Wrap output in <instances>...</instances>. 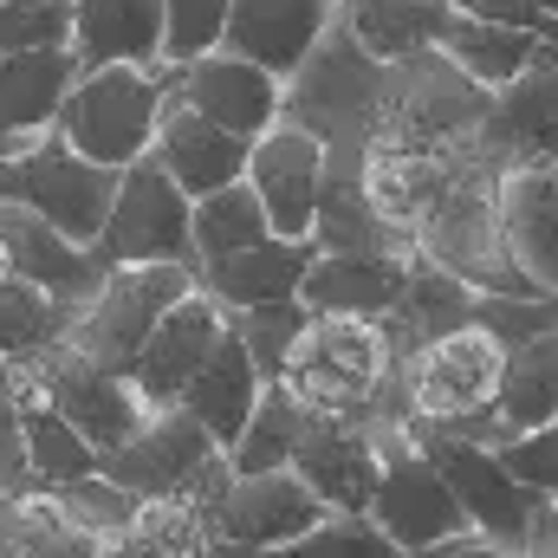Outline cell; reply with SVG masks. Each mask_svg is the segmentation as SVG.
<instances>
[{"label":"cell","mask_w":558,"mask_h":558,"mask_svg":"<svg viewBox=\"0 0 558 558\" xmlns=\"http://www.w3.org/2000/svg\"><path fill=\"white\" fill-rule=\"evenodd\" d=\"M111 195H118V175L72 156L59 143V131H39V137H20L0 149V208L39 215L72 247H98Z\"/></svg>","instance_id":"4"},{"label":"cell","mask_w":558,"mask_h":558,"mask_svg":"<svg viewBox=\"0 0 558 558\" xmlns=\"http://www.w3.org/2000/svg\"><path fill=\"white\" fill-rule=\"evenodd\" d=\"M26 494H39V487H33V468H26L20 403H13L7 384H0V500H26Z\"/></svg>","instance_id":"45"},{"label":"cell","mask_w":558,"mask_h":558,"mask_svg":"<svg viewBox=\"0 0 558 558\" xmlns=\"http://www.w3.org/2000/svg\"><path fill=\"white\" fill-rule=\"evenodd\" d=\"M228 0H162V65H195L221 52Z\"/></svg>","instance_id":"41"},{"label":"cell","mask_w":558,"mask_h":558,"mask_svg":"<svg viewBox=\"0 0 558 558\" xmlns=\"http://www.w3.org/2000/svg\"><path fill=\"white\" fill-rule=\"evenodd\" d=\"M539 13H553V20H558V0H539Z\"/></svg>","instance_id":"50"},{"label":"cell","mask_w":558,"mask_h":558,"mask_svg":"<svg viewBox=\"0 0 558 558\" xmlns=\"http://www.w3.org/2000/svg\"><path fill=\"white\" fill-rule=\"evenodd\" d=\"M474 299H481V292H468L461 279H448V274H435V267H422V260H410V286H403V299H397V312H390L384 325L397 331L403 351H416V344L441 338V331L474 325Z\"/></svg>","instance_id":"32"},{"label":"cell","mask_w":558,"mask_h":558,"mask_svg":"<svg viewBox=\"0 0 558 558\" xmlns=\"http://www.w3.org/2000/svg\"><path fill=\"white\" fill-rule=\"evenodd\" d=\"M410 286V260H338L318 254L299 286V305L312 318H390Z\"/></svg>","instance_id":"27"},{"label":"cell","mask_w":558,"mask_h":558,"mask_svg":"<svg viewBox=\"0 0 558 558\" xmlns=\"http://www.w3.org/2000/svg\"><path fill=\"white\" fill-rule=\"evenodd\" d=\"M260 208H267V228L279 241H312V208H318V182H325V149L312 131L286 124L247 143V175H241Z\"/></svg>","instance_id":"16"},{"label":"cell","mask_w":558,"mask_h":558,"mask_svg":"<svg viewBox=\"0 0 558 558\" xmlns=\"http://www.w3.org/2000/svg\"><path fill=\"white\" fill-rule=\"evenodd\" d=\"M331 20H338V0H228L221 52L260 65L267 78L286 85L305 65V52L325 39Z\"/></svg>","instance_id":"17"},{"label":"cell","mask_w":558,"mask_h":558,"mask_svg":"<svg viewBox=\"0 0 558 558\" xmlns=\"http://www.w3.org/2000/svg\"><path fill=\"white\" fill-rule=\"evenodd\" d=\"M312 254H338V260H416V254H410V241L371 215V202L357 195V182H351V175H325V182H318V208H312Z\"/></svg>","instance_id":"29"},{"label":"cell","mask_w":558,"mask_h":558,"mask_svg":"<svg viewBox=\"0 0 558 558\" xmlns=\"http://www.w3.org/2000/svg\"><path fill=\"white\" fill-rule=\"evenodd\" d=\"M422 558H520V553H507V546H494L481 533H461V539H448V546H435V553H422Z\"/></svg>","instance_id":"47"},{"label":"cell","mask_w":558,"mask_h":558,"mask_svg":"<svg viewBox=\"0 0 558 558\" xmlns=\"http://www.w3.org/2000/svg\"><path fill=\"white\" fill-rule=\"evenodd\" d=\"M299 428H305L299 403H292L279 384H267L260 403H254V416H247V428H241V441L228 448V468H234V474H274V468H286Z\"/></svg>","instance_id":"35"},{"label":"cell","mask_w":558,"mask_h":558,"mask_svg":"<svg viewBox=\"0 0 558 558\" xmlns=\"http://www.w3.org/2000/svg\"><path fill=\"white\" fill-rule=\"evenodd\" d=\"M520 558H558V507H539V513H533Z\"/></svg>","instance_id":"46"},{"label":"cell","mask_w":558,"mask_h":558,"mask_svg":"<svg viewBox=\"0 0 558 558\" xmlns=\"http://www.w3.org/2000/svg\"><path fill=\"white\" fill-rule=\"evenodd\" d=\"M494 461L507 468L513 487H526L539 507H558V422L533 428V435H513L494 448Z\"/></svg>","instance_id":"42"},{"label":"cell","mask_w":558,"mask_h":558,"mask_svg":"<svg viewBox=\"0 0 558 558\" xmlns=\"http://www.w3.org/2000/svg\"><path fill=\"white\" fill-rule=\"evenodd\" d=\"M221 448L202 435V422H189L182 410H149L137 435L111 454H98V474L111 487H124L131 500H175Z\"/></svg>","instance_id":"15"},{"label":"cell","mask_w":558,"mask_h":558,"mask_svg":"<svg viewBox=\"0 0 558 558\" xmlns=\"http://www.w3.org/2000/svg\"><path fill=\"white\" fill-rule=\"evenodd\" d=\"M312 241H260V247H241V254H228V260H208V267H195V292L221 312V318H234V312H254V305H279V299H299V286L312 274Z\"/></svg>","instance_id":"22"},{"label":"cell","mask_w":558,"mask_h":558,"mask_svg":"<svg viewBox=\"0 0 558 558\" xmlns=\"http://www.w3.org/2000/svg\"><path fill=\"white\" fill-rule=\"evenodd\" d=\"M105 267H189L195 274V234H189V195L156 169V156H137L118 175L105 234L92 247Z\"/></svg>","instance_id":"10"},{"label":"cell","mask_w":558,"mask_h":558,"mask_svg":"<svg viewBox=\"0 0 558 558\" xmlns=\"http://www.w3.org/2000/svg\"><path fill=\"white\" fill-rule=\"evenodd\" d=\"M33 364H39V397H46V410L65 422L78 441H92L98 454L124 448L143 422H149V403H143L137 390H131L124 377L85 364L65 338L46 344V351H33Z\"/></svg>","instance_id":"13"},{"label":"cell","mask_w":558,"mask_h":558,"mask_svg":"<svg viewBox=\"0 0 558 558\" xmlns=\"http://www.w3.org/2000/svg\"><path fill=\"white\" fill-rule=\"evenodd\" d=\"M65 46H72V0H0V59L65 52Z\"/></svg>","instance_id":"40"},{"label":"cell","mask_w":558,"mask_h":558,"mask_svg":"<svg viewBox=\"0 0 558 558\" xmlns=\"http://www.w3.org/2000/svg\"><path fill=\"white\" fill-rule=\"evenodd\" d=\"M454 20H481V26H513V33H533V39H546L558 46V20L553 13H539V0H441Z\"/></svg>","instance_id":"44"},{"label":"cell","mask_w":558,"mask_h":558,"mask_svg":"<svg viewBox=\"0 0 558 558\" xmlns=\"http://www.w3.org/2000/svg\"><path fill=\"white\" fill-rule=\"evenodd\" d=\"M254 558H403L371 520H325V526H312L305 539H292V546H274V553H254Z\"/></svg>","instance_id":"43"},{"label":"cell","mask_w":558,"mask_h":558,"mask_svg":"<svg viewBox=\"0 0 558 558\" xmlns=\"http://www.w3.org/2000/svg\"><path fill=\"white\" fill-rule=\"evenodd\" d=\"M0 247H7V260H13V279H26L33 292H46L59 312H85L92 299H98V286H105V260L92 254V247H72L65 234H52L39 215H26V208H0Z\"/></svg>","instance_id":"21"},{"label":"cell","mask_w":558,"mask_h":558,"mask_svg":"<svg viewBox=\"0 0 558 558\" xmlns=\"http://www.w3.org/2000/svg\"><path fill=\"white\" fill-rule=\"evenodd\" d=\"M539 46H546V39H533V33L481 26V20H454V13H448V26H441V39H435V52H441L468 85H481L487 98L507 92V85L539 59Z\"/></svg>","instance_id":"31"},{"label":"cell","mask_w":558,"mask_h":558,"mask_svg":"<svg viewBox=\"0 0 558 558\" xmlns=\"http://www.w3.org/2000/svg\"><path fill=\"white\" fill-rule=\"evenodd\" d=\"M7 526H13V500H0V558H7Z\"/></svg>","instance_id":"48"},{"label":"cell","mask_w":558,"mask_h":558,"mask_svg":"<svg viewBox=\"0 0 558 558\" xmlns=\"http://www.w3.org/2000/svg\"><path fill=\"white\" fill-rule=\"evenodd\" d=\"M487 111L494 98L481 85H468L441 52H422L384 65L364 149H468L487 131Z\"/></svg>","instance_id":"3"},{"label":"cell","mask_w":558,"mask_h":558,"mask_svg":"<svg viewBox=\"0 0 558 558\" xmlns=\"http://www.w3.org/2000/svg\"><path fill=\"white\" fill-rule=\"evenodd\" d=\"M189 234H195V267H208V260H228V254H241V247L274 241L267 208H260V195H254L247 182H228V189H215V195L189 202Z\"/></svg>","instance_id":"33"},{"label":"cell","mask_w":558,"mask_h":558,"mask_svg":"<svg viewBox=\"0 0 558 558\" xmlns=\"http://www.w3.org/2000/svg\"><path fill=\"white\" fill-rule=\"evenodd\" d=\"M403 344L384 318H305L279 390L312 422H344V428H397V377H403Z\"/></svg>","instance_id":"1"},{"label":"cell","mask_w":558,"mask_h":558,"mask_svg":"<svg viewBox=\"0 0 558 558\" xmlns=\"http://www.w3.org/2000/svg\"><path fill=\"white\" fill-rule=\"evenodd\" d=\"M149 156H156V169H162L189 202H202V195H215V189H228V182L247 175V143L228 137V131H215V124H202V118L182 111L169 92H162V118H156Z\"/></svg>","instance_id":"23"},{"label":"cell","mask_w":558,"mask_h":558,"mask_svg":"<svg viewBox=\"0 0 558 558\" xmlns=\"http://www.w3.org/2000/svg\"><path fill=\"white\" fill-rule=\"evenodd\" d=\"M331 513L318 507L312 487H299L286 468L274 474H234L221 487V500L202 513L208 539H215V558H254V553H274V546H292L305 539L312 526H325Z\"/></svg>","instance_id":"11"},{"label":"cell","mask_w":558,"mask_h":558,"mask_svg":"<svg viewBox=\"0 0 558 558\" xmlns=\"http://www.w3.org/2000/svg\"><path fill=\"white\" fill-rule=\"evenodd\" d=\"M189 292H195V274H189V267H111L105 286H98V299L72 318L65 344H72L85 364H98V371H111V377H131L143 338H149V331L162 325V312H169L175 299H189Z\"/></svg>","instance_id":"9"},{"label":"cell","mask_w":558,"mask_h":558,"mask_svg":"<svg viewBox=\"0 0 558 558\" xmlns=\"http://www.w3.org/2000/svg\"><path fill=\"white\" fill-rule=\"evenodd\" d=\"M500 234L533 292L558 299V162L500 175Z\"/></svg>","instance_id":"24"},{"label":"cell","mask_w":558,"mask_h":558,"mask_svg":"<svg viewBox=\"0 0 558 558\" xmlns=\"http://www.w3.org/2000/svg\"><path fill=\"white\" fill-rule=\"evenodd\" d=\"M481 143H487V156L500 169H546V162H558V46H539V59L507 92H494Z\"/></svg>","instance_id":"18"},{"label":"cell","mask_w":558,"mask_h":558,"mask_svg":"<svg viewBox=\"0 0 558 558\" xmlns=\"http://www.w3.org/2000/svg\"><path fill=\"white\" fill-rule=\"evenodd\" d=\"M403 435L428 454V468H435V474H441V487L454 494V507H461L468 533H481V539H494V546H507V553H520V546H526V526H533L539 500H533L526 487H513V481H507V468L494 461V448L448 441V435L416 428V422H403Z\"/></svg>","instance_id":"12"},{"label":"cell","mask_w":558,"mask_h":558,"mask_svg":"<svg viewBox=\"0 0 558 558\" xmlns=\"http://www.w3.org/2000/svg\"><path fill=\"white\" fill-rule=\"evenodd\" d=\"M500 371H507V344L487 325H461V331L428 338L403 357V377H397L403 422L435 428V435L481 422L500 397Z\"/></svg>","instance_id":"5"},{"label":"cell","mask_w":558,"mask_h":558,"mask_svg":"<svg viewBox=\"0 0 558 558\" xmlns=\"http://www.w3.org/2000/svg\"><path fill=\"white\" fill-rule=\"evenodd\" d=\"M156 118H162V72L105 65V72H78V85L65 92L52 131H59V143L72 156L124 175L137 156H149Z\"/></svg>","instance_id":"6"},{"label":"cell","mask_w":558,"mask_h":558,"mask_svg":"<svg viewBox=\"0 0 558 558\" xmlns=\"http://www.w3.org/2000/svg\"><path fill=\"white\" fill-rule=\"evenodd\" d=\"M46 500L59 507V520L85 539H118L137 513V500L124 487H111L105 474H85V481H65V487H46Z\"/></svg>","instance_id":"39"},{"label":"cell","mask_w":558,"mask_h":558,"mask_svg":"<svg viewBox=\"0 0 558 558\" xmlns=\"http://www.w3.org/2000/svg\"><path fill=\"white\" fill-rule=\"evenodd\" d=\"M7 279H13V260H7V247H0V286H7Z\"/></svg>","instance_id":"49"},{"label":"cell","mask_w":558,"mask_h":558,"mask_svg":"<svg viewBox=\"0 0 558 558\" xmlns=\"http://www.w3.org/2000/svg\"><path fill=\"white\" fill-rule=\"evenodd\" d=\"M72 59L78 72L162 65V0H72Z\"/></svg>","instance_id":"25"},{"label":"cell","mask_w":558,"mask_h":558,"mask_svg":"<svg viewBox=\"0 0 558 558\" xmlns=\"http://www.w3.org/2000/svg\"><path fill=\"white\" fill-rule=\"evenodd\" d=\"M118 553L124 558H215V539H208L195 507H182V500H137L131 526L118 533Z\"/></svg>","instance_id":"34"},{"label":"cell","mask_w":558,"mask_h":558,"mask_svg":"<svg viewBox=\"0 0 558 558\" xmlns=\"http://www.w3.org/2000/svg\"><path fill=\"white\" fill-rule=\"evenodd\" d=\"M260 377H254V364H247V351H241V338L234 331H221V344L208 351V364L195 371V384L175 397V410L189 422H202V435L228 454L234 441H241V428L254 416V403H260Z\"/></svg>","instance_id":"26"},{"label":"cell","mask_w":558,"mask_h":558,"mask_svg":"<svg viewBox=\"0 0 558 558\" xmlns=\"http://www.w3.org/2000/svg\"><path fill=\"white\" fill-rule=\"evenodd\" d=\"M410 247H416L422 267L461 279L481 299H546V292H533V279L520 274L513 254H507V234H500V175L494 169L474 175L468 189H454V202L435 221H422L416 234H410Z\"/></svg>","instance_id":"7"},{"label":"cell","mask_w":558,"mask_h":558,"mask_svg":"<svg viewBox=\"0 0 558 558\" xmlns=\"http://www.w3.org/2000/svg\"><path fill=\"white\" fill-rule=\"evenodd\" d=\"M338 26L377 59V65H403L435 52L448 7L441 0H338Z\"/></svg>","instance_id":"30"},{"label":"cell","mask_w":558,"mask_h":558,"mask_svg":"<svg viewBox=\"0 0 558 558\" xmlns=\"http://www.w3.org/2000/svg\"><path fill=\"white\" fill-rule=\"evenodd\" d=\"M78 85V59L72 46L65 52H20V59H0V149L20 137H39L52 131L65 92Z\"/></svg>","instance_id":"28"},{"label":"cell","mask_w":558,"mask_h":558,"mask_svg":"<svg viewBox=\"0 0 558 558\" xmlns=\"http://www.w3.org/2000/svg\"><path fill=\"white\" fill-rule=\"evenodd\" d=\"M286 474H292L299 487H312L325 513H338V520H364V513H371V494H377V448H371L364 428L305 416L299 441H292Z\"/></svg>","instance_id":"19"},{"label":"cell","mask_w":558,"mask_h":558,"mask_svg":"<svg viewBox=\"0 0 558 558\" xmlns=\"http://www.w3.org/2000/svg\"><path fill=\"white\" fill-rule=\"evenodd\" d=\"M20 435H26V468H33V487H39V494L98 474V448L78 441L52 410H26V416H20Z\"/></svg>","instance_id":"36"},{"label":"cell","mask_w":558,"mask_h":558,"mask_svg":"<svg viewBox=\"0 0 558 558\" xmlns=\"http://www.w3.org/2000/svg\"><path fill=\"white\" fill-rule=\"evenodd\" d=\"M377 78H384V65L331 20L325 39L305 52V65L279 85V118L318 137L325 175H351L357 182V156H364V131H371Z\"/></svg>","instance_id":"2"},{"label":"cell","mask_w":558,"mask_h":558,"mask_svg":"<svg viewBox=\"0 0 558 558\" xmlns=\"http://www.w3.org/2000/svg\"><path fill=\"white\" fill-rule=\"evenodd\" d=\"M305 318H312V312H305L299 299L254 305V312H234V318H228V331L241 338V351H247V364H254V377H260V384H279V371H286V357H292V344H299Z\"/></svg>","instance_id":"37"},{"label":"cell","mask_w":558,"mask_h":558,"mask_svg":"<svg viewBox=\"0 0 558 558\" xmlns=\"http://www.w3.org/2000/svg\"><path fill=\"white\" fill-rule=\"evenodd\" d=\"M221 331H228V318L202 299V292H189V299H175L169 312H162V325L143 338L137 364H131V390H137L149 410H175V397L195 384V371L208 364V351L221 344Z\"/></svg>","instance_id":"20"},{"label":"cell","mask_w":558,"mask_h":558,"mask_svg":"<svg viewBox=\"0 0 558 558\" xmlns=\"http://www.w3.org/2000/svg\"><path fill=\"white\" fill-rule=\"evenodd\" d=\"M156 72H162V92H169L182 111H195L202 124H215V131H228V137L254 143L260 131L279 124V78H267V72L247 65V59L208 52V59H195V65H156Z\"/></svg>","instance_id":"14"},{"label":"cell","mask_w":558,"mask_h":558,"mask_svg":"<svg viewBox=\"0 0 558 558\" xmlns=\"http://www.w3.org/2000/svg\"><path fill=\"white\" fill-rule=\"evenodd\" d=\"M371 448H377V494H371V513L364 520L397 553L422 558V553H435V546H448V539L468 533L454 494L441 487V474L428 468V454L403 435V422L397 428H371Z\"/></svg>","instance_id":"8"},{"label":"cell","mask_w":558,"mask_h":558,"mask_svg":"<svg viewBox=\"0 0 558 558\" xmlns=\"http://www.w3.org/2000/svg\"><path fill=\"white\" fill-rule=\"evenodd\" d=\"M65 331H72V312H59L46 292H33L26 279L0 286V364L7 357H33V351L59 344Z\"/></svg>","instance_id":"38"}]
</instances>
